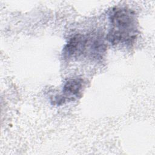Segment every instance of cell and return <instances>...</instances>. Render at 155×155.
<instances>
[{
    "instance_id": "obj_3",
    "label": "cell",
    "mask_w": 155,
    "mask_h": 155,
    "mask_svg": "<svg viewBox=\"0 0 155 155\" xmlns=\"http://www.w3.org/2000/svg\"><path fill=\"white\" fill-rule=\"evenodd\" d=\"M84 87V81L81 78L68 79L64 85L62 93L56 97V102L58 104H63L66 101H74L81 96V91Z\"/></svg>"
},
{
    "instance_id": "obj_1",
    "label": "cell",
    "mask_w": 155,
    "mask_h": 155,
    "mask_svg": "<svg viewBox=\"0 0 155 155\" xmlns=\"http://www.w3.org/2000/svg\"><path fill=\"white\" fill-rule=\"evenodd\" d=\"M109 20L111 28L107 39L111 44L128 46L134 43L138 34V22L133 10L125 7L114 8Z\"/></svg>"
},
{
    "instance_id": "obj_2",
    "label": "cell",
    "mask_w": 155,
    "mask_h": 155,
    "mask_svg": "<svg viewBox=\"0 0 155 155\" xmlns=\"http://www.w3.org/2000/svg\"><path fill=\"white\" fill-rule=\"evenodd\" d=\"M105 51V44L102 38L76 34L68 39L63 48L62 54L67 59L79 58L83 56L97 58L102 56Z\"/></svg>"
}]
</instances>
